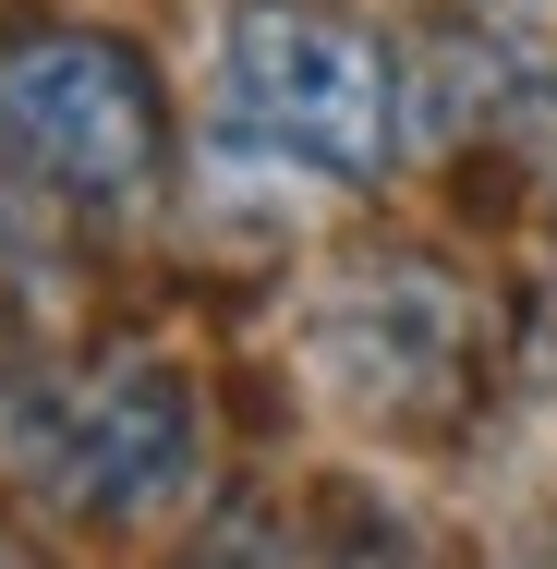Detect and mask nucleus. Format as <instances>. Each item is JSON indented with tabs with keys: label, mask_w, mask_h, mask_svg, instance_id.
<instances>
[{
	"label": "nucleus",
	"mask_w": 557,
	"mask_h": 569,
	"mask_svg": "<svg viewBox=\"0 0 557 569\" xmlns=\"http://www.w3.org/2000/svg\"><path fill=\"white\" fill-rule=\"evenodd\" d=\"M170 158V121H158V73L86 37V24H37V37H0V170L73 194V207H133Z\"/></svg>",
	"instance_id": "nucleus-1"
},
{
	"label": "nucleus",
	"mask_w": 557,
	"mask_h": 569,
	"mask_svg": "<svg viewBox=\"0 0 557 569\" xmlns=\"http://www.w3.org/2000/svg\"><path fill=\"white\" fill-rule=\"evenodd\" d=\"M219 73H230V121L267 133L279 158H304V170L364 182L400 146V73H388V49L364 24L316 12V0H242L230 37H219Z\"/></svg>",
	"instance_id": "nucleus-2"
},
{
	"label": "nucleus",
	"mask_w": 557,
	"mask_h": 569,
	"mask_svg": "<svg viewBox=\"0 0 557 569\" xmlns=\"http://www.w3.org/2000/svg\"><path fill=\"white\" fill-rule=\"evenodd\" d=\"M37 472L61 509L86 521H146L182 472H195V400L170 363H98L86 388L49 400L37 425Z\"/></svg>",
	"instance_id": "nucleus-3"
}]
</instances>
